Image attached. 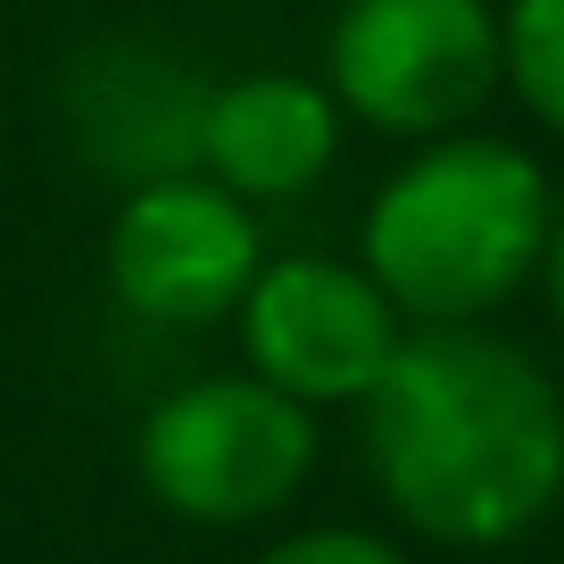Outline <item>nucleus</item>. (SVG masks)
Returning a JSON list of instances; mask_svg holds the SVG:
<instances>
[{
	"label": "nucleus",
	"instance_id": "nucleus-1",
	"mask_svg": "<svg viewBox=\"0 0 564 564\" xmlns=\"http://www.w3.org/2000/svg\"><path fill=\"white\" fill-rule=\"evenodd\" d=\"M357 415L373 490L415 540L514 547L564 498V390L481 324H406Z\"/></svg>",
	"mask_w": 564,
	"mask_h": 564
},
{
	"label": "nucleus",
	"instance_id": "nucleus-2",
	"mask_svg": "<svg viewBox=\"0 0 564 564\" xmlns=\"http://www.w3.org/2000/svg\"><path fill=\"white\" fill-rule=\"evenodd\" d=\"M547 216L556 183L540 175V159L465 124L415 141L406 166L373 183L357 216V265L399 307V324H481L540 274Z\"/></svg>",
	"mask_w": 564,
	"mask_h": 564
},
{
	"label": "nucleus",
	"instance_id": "nucleus-3",
	"mask_svg": "<svg viewBox=\"0 0 564 564\" xmlns=\"http://www.w3.org/2000/svg\"><path fill=\"white\" fill-rule=\"evenodd\" d=\"M141 490L166 514L208 531L265 523L300 498L316 474V415L300 399L265 390L258 373H208V382L166 390L133 432Z\"/></svg>",
	"mask_w": 564,
	"mask_h": 564
},
{
	"label": "nucleus",
	"instance_id": "nucleus-4",
	"mask_svg": "<svg viewBox=\"0 0 564 564\" xmlns=\"http://www.w3.org/2000/svg\"><path fill=\"white\" fill-rule=\"evenodd\" d=\"M498 9L490 0H340L324 34V91L340 117L390 141H441L490 108Z\"/></svg>",
	"mask_w": 564,
	"mask_h": 564
},
{
	"label": "nucleus",
	"instance_id": "nucleus-5",
	"mask_svg": "<svg viewBox=\"0 0 564 564\" xmlns=\"http://www.w3.org/2000/svg\"><path fill=\"white\" fill-rule=\"evenodd\" d=\"M241 324V373H258L265 390L300 399L307 415L316 406H357L373 382H382L390 349L406 340L399 307L373 291L366 265H340V258H265L258 282L241 291L232 307Z\"/></svg>",
	"mask_w": 564,
	"mask_h": 564
},
{
	"label": "nucleus",
	"instance_id": "nucleus-6",
	"mask_svg": "<svg viewBox=\"0 0 564 564\" xmlns=\"http://www.w3.org/2000/svg\"><path fill=\"white\" fill-rule=\"evenodd\" d=\"M258 265V216L208 175L133 183L108 216V291L124 316L166 324V333H199V324L232 316Z\"/></svg>",
	"mask_w": 564,
	"mask_h": 564
},
{
	"label": "nucleus",
	"instance_id": "nucleus-7",
	"mask_svg": "<svg viewBox=\"0 0 564 564\" xmlns=\"http://www.w3.org/2000/svg\"><path fill=\"white\" fill-rule=\"evenodd\" d=\"M340 159V100L324 91V75H225L208 84L199 108V175L225 183L241 208L265 199H307Z\"/></svg>",
	"mask_w": 564,
	"mask_h": 564
},
{
	"label": "nucleus",
	"instance_id": "nucleus-8",
	"mask_svg": "<svg viewBox=\"0 0 564 564\" xmlns=\"http://www.w3.org/2000/svg\"><path fill=\"white\" fill-rule=\"evenodd\" d=\"M199 108H208V84L150 42H108L75 75V124L91 159L124 175V192L159 175H199Z\"/></svg>",
	"mask_w": 564,
	"mask_h": 564
},
{
	"label": "nucleus",
	"instance_id": "nucleus-9",
	"mask_svg": "<svg viewBox=\"0 0 564 564\" xmlns=\"http://www.w3.org/2000/svg\"><path fill=\"white\" fill-rule=\"evenodd\" d=\"M498 75L547 133H564V0H507L498 9Z\"/></svg>",
	"mask_w": 564,
	"mask_h": 564
},
{
	"label": "nucleus",
	"instance_id": "nucleus-10",
	"mask_svg": "<svg viewBox=\"0 0 564 564\" xmlns=\"http://www.w3.org/2000/svg\"><path fill=\"white\" fill-rule=\"evenodd\" d=\"M249 564H406L382 531H357V523H307V531H282L274 547H258Z\"/></svg>",
	"mask_w": 564,
	"mask_h": 564
},
{
	"label": "nucleus",
	"instance_id": "nucleus-11",
	"mask_svg": "<svg viewBox=\"0 0 564 564\" xmlns=\"http://www.w3.org/2000/svg\"><path fill=\"white\" fill-rule=\"evenodd\" d=\"M540 282H547V316L564 324V192H556V216H547V249H540Z\"/></svg>",
	"mask_w": 564,
	"mask_h": 564
}]
</instances>
